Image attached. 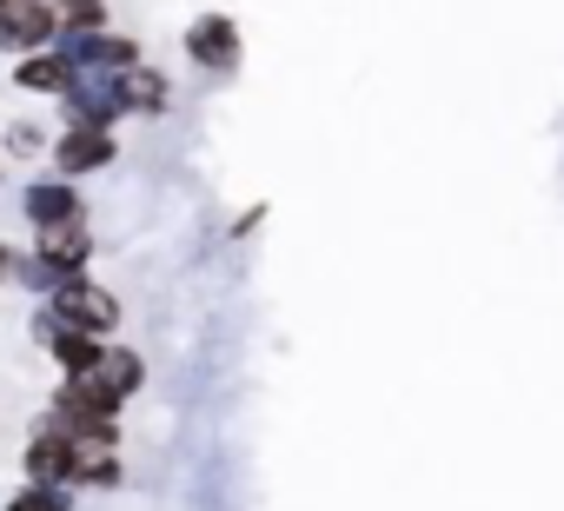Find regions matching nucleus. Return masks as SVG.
Here are the masks:
<instances>
[{
  "label": "nucleus",
  "instance_id": "0eeeda50",
  "mask_svg": "<svg viewBox=\"0 0 564 511\" xmlns=\"http://www.w3.org/2000/svg\"><path fill=\"white\" fill-rule=\"evenodd\" d=\"M21 213H28V226L34 232H61V226H80V186L74 180H34L28 193H21Z\"/></svg>",
  "mask_w": 564,
  "mask_h": 511
},
{
  "label": "nucleus",
  "instance_id": "1a4fd4ad",
  "mask_svg": "<svg viewBox=\"0 0 564 511\" xmlns=\"http://www.w3.org/2000/svg\"><path fill=\"white\" fill-rule=\"evenodd\" d=\"M80 80V67L61 54V47H47V54H28V61H14V87H28V94H67Z\"/></svg>",
  "mask_w": 564,
  "mask_h": 511
},
{
  "label": "nucleus",
  "instance_id": "ddd939ff",
  "mask_svg": "<svg viewBox=\"0 0 564 511\" xmlns=\"http://www.w3.org/2000/svg\"><path fill=\"white\" fill-rule=\"evenodd\" d=\"M8 153H21V160H34V153H47V133H41L34 120H21V127H8Z\"/></svg>",
  "mask_w": 564,
  "mask_h": 511
},
{
  "label": "nucleus",
  "instance_id": "9b49d317",
  "mask_svg": "<svg viewBox=\"0 0 564 511\" xmlns=\"http://www.w3.org/2000/svg\"><path fill=\"white\" fill-rule=\"evenodd\" d=\"M8 511H74V491H61V485H21L8 498Z\"/></svg>",
  "mask_w": 564,
  "mask_h": 511
},
{
  "label": "nucleus",
  "instance_id": "423d86ee",
  "mask_svg": "<svg viewBox=\"0 0 564 511\" xmlns=\"http://www.w3.org/2000/svg\"><path fill=\"white\" fill-rule=\"evenodd\" d=\"M47 153H54V173H61V180H87V173H100V166H113V160H120V140H113V133L67 127Z\"/></svg>",
  "mask_w": 564,
  "mask_h": 511
},
{
  "label": "nucleus",
  "instance_id": "7ed1b4c3",
  "mask_svg": "<svg viewBox=\"0 0 564 511\" xmlns=\"http://www.w3.org/2000/svg\"><path fill=\"white\" fill-rule=\"evenodd\" d=\"M47 319H54V326H74V333H94V339H107V333L120 326V300L80 273V280H61V286L47 293Z\"/></svg>",
  "mask_w": 564,
  "mask_h": 511
},
{
  "label": "nucleus",
  "instance_id": "4468645a",
  "mask_svg": "<svg viewBox=\"0 0 564 511\" xmlns=\"http://www.w3.org/2000/svg\"><path fill=\"white\" fill-rule=\"evenodd\" d=\"M8 273H14V252H8V246H0V280H8Z\"/></svg>",
  "mask_w": 564,
  "mask_h": 511
},
{
  "label": "nucleus",
  "instance_id": "f8f14e48",
  "mask_svg": "<svg viewBox=\"0 0 564 511\" xmlns=\"http://www.w3.org/2000/svg\"><path fill=\"white\" fill-rule=\"evenodd\" d=\"M127 478V465H120V452H87V471H80V491H113Z\"/></svg>",
  "mask_w": 564,
  "mask_h": 511
},
{
  "label": "nucleus",
  "instance_id": "f03ea898",
  "mask_svg": "<svg viewBox=\"0 0 564 511\" xmlns=\"http://www.w3.org/2000/svg\"><path fill=\"white\" fill-rule=\"evenodd\" d=\"M21 465H28V485H61V491H80L87 445H80L74 432H61L54 418H41V425H34V438H28V452H21Z\"/></svg>",
  "mask_w": 564,
  "mask_h": 511
},
{
  "label": "nucleus",
  "instance_id": "20e7f679",
  "mask_svg": "<svg viewBox=\"0 0 564 511\" xmlns=\"http://www.w3.org/2000/svg\"><path fill=\"white\" fill-rule=\"evenodd\" d=\"M61 47V14H54V0H0V54H47Z\"/></svg>",
  "mask_w": 564,
  "mask_h": 511
},
{
  "label": "nucleus",
  "instance_id": "39448f33",
  "mask_svg": "<svg viewBox=\"0 0 564 511\" xmlns=\"http://www.w3.org/2000/svg\"><path fill=\"white\" fill-rule=\"evenodd\" d=\"M186 61L193 67H206V74H239V28L226 21V14H199L193 28H186Z\"/></svg>",
  "mask_w": 564,
  "mask_h": 511
},
{
  "label": "nucleus",
  "instance_id": "f257e3e1",
  "mask_svg": "<svg viewBox=\"0 0 564 511\" xmlns=\"http://www.w3.org/2000/svg\"><path fill=\"white\" fill-rule=\"evenodd\" d=\"M120 399L100 385V379H61V392H54V425L61 432H74L87 452H120Z\"/></svg>",
  "mask_w": 564,
  "mask_h": 511
},
{
  "label": "nucleus",
  "instance_id": "6e6552de",
  "mask_svg": "<svg viewBox=\"0 0 564 511\" xmlns=\"http://www.w3.org/2000/svg\"><path fill=\"white\" fill-rule=\"evenodd\" d=\"M47 352H54L61 379H94V372L107 366V339L74 333V326H54V319H47Z\"/></svg>",
  "mask_w": 564,
  "mask_h": 511
},
{
  "label": "nucleus",
  "instance_id": "9d476101",
  "mask_svg": "<svg viewBox=\"0 0 564 511\" xmlns=\"http://www.w3.org/2000/svg\"><path fill=\"white\" fill-rule=\"evenodd\" d=\"M94 379L127 405V399H140V385H147V359H140V352H127V346H107V366H100Z\"/></svg>",
  "mask_w": 564,
  "mask_h": 511
}]
</instances>
